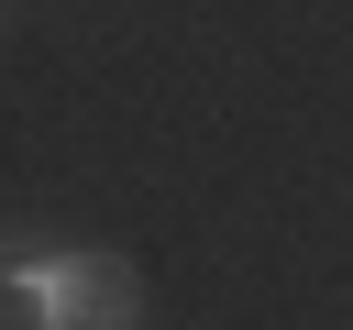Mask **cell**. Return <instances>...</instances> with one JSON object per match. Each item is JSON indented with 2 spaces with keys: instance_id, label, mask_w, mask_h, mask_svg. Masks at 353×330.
<instances>
[{
  "instance_id": "1",
  "label": "cell",
  "mask_w": 353,
  "mask_h": 330,
  "mask_svg": "<svg viewBox=\"0 0 353 330\" xmlns=\"http://www.w3.org/2000/svg\"><path fill=\"white\" fill-rule=\"evenodd\" d=\"M0 286L22 297L33 330H143V275L121 253H88V242H33L11 231L0 242Z\"/></svg>"
}]
</instances>
